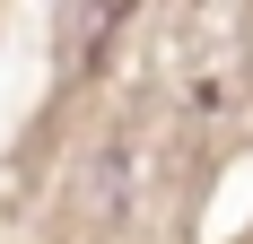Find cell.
Masks as SVG:
<instances>
[{
	"mask_svg": "<svg viewBox=\"0 0 253 244\" xmlns=\"http://www.w3.org/2000/svg\"><path fill=\"white\" fill-rule=\"evenodd\" d=\"M123 174H131V148H105V166H96V209H105V218L131 201V183H123Z\"/></svg>",
	"mask_w": 253,
	"mask_h": 244,
	"instance_id": "cell-1",
	"label": "cell"
}]
</instances>
